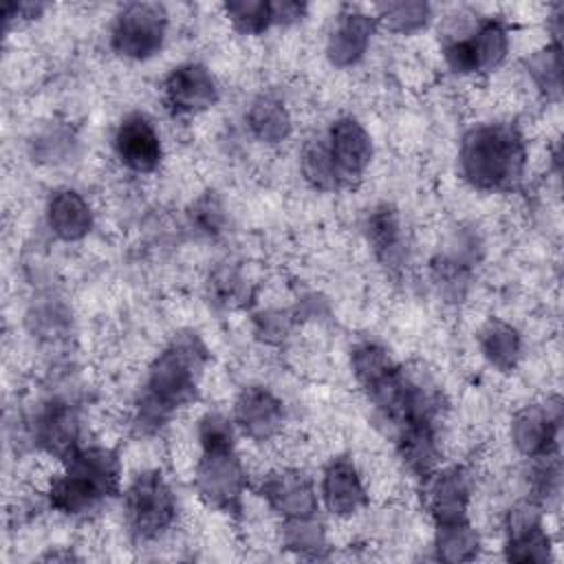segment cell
<instances>
[{
  "label": "cell",
  "instance_id": "6da1fadb",
  "mask_svg": "<svg viewBox=\"0 0 564 564\" xmlns=\"http://www.w3.org/2000/svg\"><path fill=\"white\" fill-rule=\"evenodd\" d=\"M207 359L209 352L196 333L174 335L152 359L134 403V427L141 434L161 430L196 399Z\"/></svg>",
  "mask_w": 564,
  "mask_h": 564
},
{
  "label": "cell",
  "instance_id": "7a4b0ae2",
  "mask_svg": "<svg viewBox=\"0 0 564 564\" xmlns=\"http://www.w3.org/2000/svg\"><path fill=\"white\" fill-rule=\"evenodd\" d=\"M524 167L527 141L516 123H478L463 134L458 170L474 189L509 192L522 181Z\"/></svg>",
  "mask_w": 564,
  "mask_h": 564
},
{
  "label": "cell",
  "instance_id": "3957f363",
  "mask_svg": "<svg viewBox=\"0 0 564 564\" xmlns=\"http://www.w3.org/2000/svg\"><path fill=\"white\" fill-rule=\"evenodd\" d=\"M121 491V458L104 445H82L62 463L46 487L48 507L62 516L79 518L97 511Z\"/></svg>",
  "mask_w": 564,
  "mask_h": 564
},
{
  "label": "cell",
  "instance_id": "277c9868",
  "mask_svg": "<svg viewBox=\"0 0 564 564\" xmlns=\"http://www.w3.org/2000/svg\"><path fill=\"white\" fill-rule=\"evenodd\" d=\"M178 516L176 496L159 469L137 474L123 491V522L134 542H156Z\"/></svg>",
  "mask_w": 564,
  "mask_h": 564
},
{
  "label": "cell",
  "instance_id": "5b68a950",
  "mask_svg": "<svg viewBox=\"0 0 564 564\" xmlns=\"http://www.w3.org/2000/svg\"><path fill=\"white\" fill-rule=\"evenodd\" d=\"M511 35L502 18H482L469 29L449 33L443 44V59L458 75H487L509 55Z\"/></svg>",
  "mask_w": 564,
  "mask_h": 564
},
{
  "label": "cell",
  "instance_id": "8992f818",
  "mask_svg": "<svg viewBox=\"0 0 564 564\" xmlns=\"http://www.w3.org/2000/svg\"><path fill=\"white\" fill-rule=\"evenodd\" d=\"M247 469L231 447H200V456L194 469V487L198 498L225 513H238L247 491Z\"/></svg>",
  "mask_w": 564,
  "mask_h": 564
},
{
  "label": "cell",
  "instance_id": "52a82bcc",
  "mask_svg": "<svg viewBox=\"0 0 564 564\" xmlns=\"http://www.w3.org/2000/svg\"><path fill=\"white\" fill-rule=\"evenodd\" d=\"M167 33V9L159 2H128L123 4L110 26V48L134 62L154 57Z\"/></svg>",
  "mask_w": 564,
  "mask_h": 564
},
{
  "label": "cell",
  "instance_id": "ba28073f",
  "mask_svg": "<svg viewBox=\"0 0 564 564\" xmlns=\"http://www.w3.org/2000/svg\"><path fill=\"white\" fill-rule=\"evenodd\" d=\"M562 425L560 397H546L542 403L522 405L511 419V443L527 458H542L557 454Z\"/></svg>",
  "mask_w": 564,
  "mask_h": 564
},
{
  "label": "cell",
  "instance_id": "9c48e42d",
  "mask_svg": "<svg viewBox=\"0 0 564 564\" xmlns=\"http://www.w3.org/2000/svg\"><path fill=\"white\" fill-rule=\"evenodd\" d=\"M220 97L214 73L200 62H183L172 68L161 86L163 106L176 117L200 115L216 106Z\"/></svg>",
  "mask_w": 564,
  "mask_h": 564
},
{
  "label": "cell",
  "instance_id": "30bf717a",
  "mask_svg": "<svg viewBox=\"0 0 564 564\" xmlns=\"http://www.w3.org/2000/svg\"><path fill=\"white\" fill-rule=\"evenodd\" d=\"M258 491L267 507L282 520L317 516L319 491L311 476L297 467H278L267 471Z\"/></svg>",
  "mask_w": 564,
  "mask_h": 564
},
{
  "label": "cell",
  "instance_id": "8fae6325",
  "mask_svg": "<svg viewBox=\"0 0 564 564\" xmlns=\"http://www.w3.org/2000/svg\"><path fill=\"white\" fill-rule=\"evenodd\" d=\"M112 150L132 174H152L163 161L161 134L143 112H130L119 121L112 134Z\"/></svg>",
  "mask_w": 564,
  "mask_h": 564
},
{
  "label": "cell",
  "instance_id": "7c38bea8",
  "mask_svg": "<svg viewBox=\"0 0 564 564\" xmlns=\"http://www.w3.org/2000/svg\"><path fill=\"white\" fill-rule=\"evenodd\" d=\"M469 474L458 465L436 467L421 478V500L434 524L469 520Z\"/></svg>",
  "mask_w": 564,
  "mask_h": 564
},
{
  "label": "cell",
  "instance_id": "4fadbf2b",
  "mask_svg": "<svg viewBox=\"0 0 564 564\" xmlns=\"http://www.w3.org/2000/svg\"><path fill=\"white\" fill-rule=\"evenodd\" d=\"M231 421L242 436L256 443H267L282 432L286 423V408L269 388L247 386L234 401Z\"/></svg>",
  "mask_w": 564,
  "mask_h": 564
},
{
  "label": "cell",
  "instance_id": "5bb4252c",
  "mask_svg": "<svg viewBox=\"0 0 564 564\" xmlns=\"http://www.w3.org/2000/svg\"><path fill=\"white\" fill-rule=\"evenodd\" d=\"M542 505L533 498L516 502L507 511V560L511 562H546L551 557V540L544 529Z\"/></svg>",
  "mask_w": 564,
  "mask_h": 564
},
{
  "label": "cell",
  "instance_id": "9a60e30c",
  "mask_svg": "<svg viewBox=\"0 0 564 564\" xmlns=\"http://www.w3.org/2000/svg\"><path fill=\"white\" fill-rule=\"evenodd\" d=\"M324 141H326L333 163L344 181V187L352 185L355 181H359L366 174V170L370 167L372 154H375V145H372V137L364 128V123H359L350 115L337 117L330 123Z\"/></svg>",
  "mask_w": 564,
  "mask_h": 564
},
{
  "label": "cell",
  "instance_id": "2e32d148",
  "mask_svg": "<svg viewBox=\"0 0 564 564\" xmlns=\"http://www.w3.org/2000/svg\"><path fill=\"white\" fill-rule=\"evenodd\" d=\"M77 410L64 399L46 401L33 419V443L57 460L70 458L82 447Z\"/></svg>",
  "mask_w": 564,
  "mask_h": 564
},
{
  "label": "cell",
  "instance_id": "e0dca14e",
  "mask_svg": "<svg viewBox=\"0 0 564 564\" xmlns=\"http://www.w3.org/2000/svg\"><path fill=\"white\" fill-rule=\"evenodd\" d=\"M375 31H377L375 15L352 7H344V11L335 18L326 37L328 62L337 68L355 66L368 53Z\"/></svg>",
  "mask_w": 564,
  "mask_h": 564
},
{
  "label": "cell",
  "instance_id": "ac0fdd59",
  "mask_svg": "<svg viewBox=\"0 0 564 564\" xmlns=\"http://www.w3.org/2000/svg\"><path fill=\"white\" fill-rule=\"evenodd\" d=\"M319 502L337 518H352L368 505V489L355 463L346 456L333 458L319 480Z\"/></svg>",
  "mask_w": 564,
  "mask_h": 564
},
{
  "label": "cell",
  "instance_id": "d6986e66",
  "mask_svg": "<svg viewBox=\"0 0 564 564\" xmlns=\"http://www.w3.org/2000/svg\"><path fill=\"white\" fill-rule=\"evenodd\" d=\"M46 225L55 238L77 242L93 229V209L77 189L59 187L46 200Z\"/></svg>",
  "mask_w": 564,
  "mask_h": 564
},
{
  "label": "cell",
  "instance_id": "ffe728a7",
  "mask_svg": "<svg viewBox=\"0 0 564 564\" xmlns=\"http://www.w3.org/2000/svg\"><path fill=\"white\" fill-rule=\"evenodd\" d=\"M364 229L377 260L388 269H399L405 260V231L399 212L390 205H379L368 214Z\"/></svg>",
  "mask_w": 564,
  "mask_h": 564
},
{
  "label": "cell",
  "instance_id": "44dd1931",
  "mask_svg": "<svg viewBox=\"0 0 564 564\" xmlns=\"http://www.w3.org/2000/svg\"><path fill=\"white\" fill-rule=\"evenodd\" d=\"M245 121H247L249 132L258 141L269 143V145L282 143L291 134V128H293L291 112H289L286 104L278 95H271V93H262L249 104V108L245 112Z\"/></svg>",
  "mask_w": 564,
  "mask_h": 564
},
{
  "label": "cell",
  "instance_id": "7402d4cb",
  "mask_svg": "<svg viewBox=\"0 0 564 564\" xmlns=\"http://www.w3.org/2000/svg\"><path fill=\"white\" fill-rule=\"evenodd\" d=\"M478 346H480L482 357L500 372L513 370L522 355L520 333L511 324H507L498 317H491L482 324V328L478 333Z\"/></svg>",
  "mask_w": 564,
  "mask_h": 564
},
{
  "label": "cell",
  "instance_id": "603a6c76",
  "mask_svg": "<svg viewBox=\"0 0 564 564\" xmlns=\"http://www.w3.org/2000/svg\"><path fill=\"white\" fill-rule=\"evenodd\" d=\"M300 172L304 181L317 192H335L344 187V181L333 163L324 139H311L300 152Z\"/></svg>",
  "mask_w": 564,
  "mask_h": 564
},
{
  "label": "cell",
  "instance_id": "cb8c5ba5",
  "mask_svg": "<svg viewBox=\"0 0 564 564\" xmlns=\"http://www.w3.org/2000/svg\"><path fill=\"white\" fill-rule=\"evenodd\" d=\"M375 20H377V26H383L390 33L412 35L430 24L432 4L421 0L381 2L375 7Z\"/></svg>",
  "mask_w": 564,
  "mask_h": 564
},
{
  "label": "cell",
  "instance_id": "d4e9b609",
  "mask_svg": "<svg viewBox=\"0 0 564 564\" xmlns=\"http://www.w3.org/2000/svg\"><path fill=\"white\" fill-rule=\"evenodd\" d=\"M480 535L469 520L436 524L434 551L438 560L445 562H467L478 555Z\"/></svg>",
  "mask_w": 564,
  "mask_h": 564
},
{
  "label": "cell",
  "instance_id": "484cf974",
  "mask_svg": "<svg viewBox=\"0 0 564 564\" xmlns=\"http://www.w3.org/2000/svg\"><path fill=\"white\" fill-rule=\"evenodd\" d=\"M527 73L535 88L546 97L557 101L562 95V53L560 42H551L527 57Z\"/></svg>",
  "mask_w": 564,
  "mask_h": 564
},
{
  "label": "cell",
  "instance_id": "4316f807",
  "mask_svg": "<svg viewBox=\"0 0 564 564\" xmlns=\"http://www.w3.org/2000/svg\"><path fill=\"white\" fill-rule=\"evenodd\" d=\"M282 542L300 555L317 557L326 549V531L317 516L282 520Z\"/></svg>",
  "mask_w": 564,
  "mask_h": 564
},
{
  "label": "cell",
  "instance_id": "83f0119b",
  "mask_svg": "<svg viewBox=\"0 0 564 564\" xmlns=\"http://www.w3.org/2000/svg\"><path fill=\"white\" fill-rule=\"evenodd\" d=\"M223 11L242 35H260L273 26V9L267 0H234L223 4Z\"/></svg>",
  "mask_w": 564,
  "mask_h": 564
},
{
  "label": "cell",
  "instance_id": "f1b7e54d",
  "mask_svg": "<svg viewBox=\"0 0 564 564\" xmlns=\"http://www.w3.org/2000/svg\"><path fill=\"white\" fill-rule=\"evenodd\" d=\"M209 295L214 302L223 306H234L242 302L245 289H242L240 275L231 269H218L209 280Z\"/></svg>",
  "mask_w": 564,
  "mask_h": 564
},
{
  "label": "cell",
  "instance_id": "f546056e",
  "mask_svg": "<svg viewBox=\"0 0 564 564\" xmlns=\"http://www.w3.org/2000/svg\"><path fill=\"white\" fill-rule=\"evenodd\" d=\"M192 220L194 225L198 227V231L203 234H209V236H216L223 231V225H225V214H223V207L216 198H200L196 205H194V214H192Z\"/></svg>",
  "mask_w": 564,
  "mask_h": 564
},
{
  "label": "cell",
  "instance_id": "4dcf8cb0",
  "mask_svg": "<svg viewBox=\"0 0 564 564\" xmlns=\"http://www.w3.org/2000/svg\"><path fill=\"white\" fill-rule=\"evenodd\" d=\"M289 328H291V319L284 311H267L256 317V330L269 344L282 341L286 337Z\"/></svg>",
  "mask_w": 564,
  "mask_h": 564
},
{
  "label": "cell",
  "instance_id": "1f68e13d",
  "mask_svg": "<svg viewBox=\"0 0 564 564\" xmlns=\"http://www.w3.org/2000/svg\"><path fill=\"white\" fill-rule=\"evenodd\" d=\"M44 9H46L44 4H35V2H4L2 15H4L7 31L13 24H24V22H31V20L40 18Z\"/></svg>",
  "mask_w": 564,
  "mask_h": 564
},
{
  "label": "cell",
  "instance_id": "d6a6232c",
  "mask_svg": "<svg viewBox=\"0 0 564 564\" xmlns=\"http://www.w3.org/2000/svg\"><path fill=\"white\" fill-rule=\"evenodd\" d=\"M271 9H273V26H289L300 22L306 15L308 4L295 2V0H275L271 2Z\"/></svg>",
  "mask_w": 564,
  "mask_h": 564
}]
</instances>
